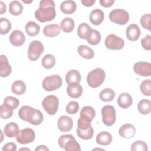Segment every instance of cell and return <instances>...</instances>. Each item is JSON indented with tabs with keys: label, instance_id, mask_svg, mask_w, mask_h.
<instances>
[{
	"label": "cell",
	"instance_id": "d4e9b609",
	"mask_svg": "<svg viewBox=\"0 0 151 151\" xmlns=\"http://www.w3.org/2000/svg\"><path fill=\"white\" fill-rule=\"evenodd\" d=\"M96 141L99 145L107 146L112 142V136L107 132H101L97 135Z\"/></svg>",
	"mask_w": 151,
	"mask_h": 151
},
{
	"label": "cell",
	"instance_id": "52a82bcc",
	"mask_svg": "<svg viewBox=\"0 0 151 151\" xmlns=\"http://www.w3.org/2000/svg\"><path fill=\"white\" fill-rule=\"evenodd\" d=\"M110 20L119 25H125L129 20V14L123 9H115L109 14Z\"/></svg>",
	"mask_w": 151,
	"mask_h": 151
},
{
	"label": "cell",
	"instance_id": "f35d334b",
	"mask_svg": "<svg viewBox=\"0 0 151 151\" xmlns=\"http://www.w3.org/2000/svg\"><path fill=\"white\" fill-rule=\"evenodd\" d=\"M11 29V24L10 21L5 18L0 19V32L2 35L7 34Z\"/></svg>",
	"mask_w": 151,
	"mask_h": 151
},
{
	"label": "cell",
	"instance_id": "44dd1931",
	"mask_svg": "<svg viewBox=\"0 0 151 151\" xmlns=\"http://www.w3.org/2000/svg\"><path fill=\"white\" fill-rule=\"evenodd\" d=\"M61 29L60 26L58 24H49L44 27L43 29V34L46 37H54L59 35Z\"/></svg>",
	"mask_w": 151,
	"mask_h": 151
},
{
	"label": "cell",
	"instance_id": "8fae6325",
	"mask_svg": "<svg viewBox=\"0 0 151 151\" xmlns=\"http://www.w3.org/2000/svg\"><path fill=\"white\" fill-rule=\"evenodd\" d=\"M43 51V44L40 41H32L28 47V57L31 61H36L39 58Z\"/></svg>",
	"mask_w": 151,
	"mask_h": 151
},
{
	"label": "cell",
	"instance_id": "cb8c5ba5",
	"mask_svg": "<svg viewBox=\"0 0 151 151\" xmlns=\"http://www.w3.org/2000/svg\"><path fill=\"white\" fill-rule=\"evenodd\" d=\"M19 132V127L17 124L14 122H10L6 124L4 128V134L11 138L16 137Z\"/></svg>",
	"mask_w": 151,
	"mask_h": 151
},
{
	"label": "cell",
	"instance_id": "e0dca14e",
	"mask_svg": "<svg viewBox=\"0 0 151 151\" xmlns=\"http://www.w3.org/2000/svg\"><path fill=\"white\" fill-rule=\"evenodd\" d=\"M126 35L127 39L131 41H135L140 35L139 27L134 24H130L126 30Z\"/></svg>",
	"mask_w": 151,
	"mask_h": 151
},
{
	"label": "cell",
	"instance_id": "836d02e7",
	"mask_svg": "<svg viewBox=\"0 0 151 151\" xmlns=\"http://www.w3.org/2000/svg\"><path fill=\"white\" fill-rule=\"evenodd\" d=\"M74 21L71 18H64L60 24L61 29L66 33H69L71 32L74 28Z\"/></svg>",
	"mask_w": 151,
	"mask_h": 151
},
{
	"label": "cell",
	"instance_id": "7a4b0ae2",
	"mask_svg": "<svg viewBox=\"0 0 151 151\" xmlns=\"http://www.w3.org/2000/svg\"><path fill=\"white\" fill-rule=\"evenodd\" d=\"M19 118L35 126L40 125L44 120L42 113L38 110L28 106H22L18 111Z\"/></svg>",
	"mask_w": 151,
	"mask_h": 151
},
{
	"label": "cell",
	"instance_id": "ab89813d",
	"mask_svg": "<svg viewBox=\"0 0 151 151\" xmlns=\"http://www.w3.org/2000/svg\"><path fill=\"white\" fill-rule=\"evenodd\" d=\"M140 91L142 93L146 96L151 95V81L150 79L145 80L142 82L140 86Z\"/></svg>",
	"mask_w": 151,
	"mask_h": 151
},
{
	"label": "cell",
	"instance_id": "816d5d0a",
	"mask_svg": "<svg viewBox=\"0 0 151 151\" xmlns=\"http://www.w3.org/2000/svg\"><path fill=\"white\" fill-rule=\"evenodd\" d=\"M19 150H29L30 151L31 150L28 148H21L19 149Z\"/></svg>",
	"mask_w": 151,
	"mask_h": 151
},
{
	"label": "cell",
	"instance_id": "277c9868",
	"mask_svg": "<svg viewBox=\"0 0 151 151\" xmlns=\"http://www.w3.org/2000/svg\"><path fill=\"white\" fill-rule=\"evenodd\" d=\"M60 147L68 151H80L81 150L79 143L75 140L72 134L61 135L58 140Z\"/></svg>",
	"mask_w": 151,
	"mask_h": 151
},
{
	"label": "cell",
	"instance_id": "5bb4252c",
	"mask_svg": "<svg viewBox=\"0 0 151 151\" xmlns=\"http://www.w3.org/2000/svg\"><path fill=\"white\" fill-rule=\"evenodd\" d=\"M57 126L60 131L63 132H67L72 129L73 121L69 116H62L58 120Z\"/></svg>",
	"mask_w": 151,
	"mask_h": 151
},
{
	"label": "cell",
	"instance_id": "ee69618b",
	"mask_svg": "<svg viewBox=\"0 0 151 151\" xmlns=\"http://www.w3.org/2000/svg\"><path fill=\"white\" fill-rule=\"evenodd\" d=\"M150 14H146L142 16L140 21L142 27L146 29H148L149 31H150Z\"/></svg>",
	"mask_w": 151,
	"mask_h": 151
},
{
	"label": "cell",
	"instance_id": "5b68a950",
	"mask_svg": "<svg viewBox=\"0 0 151 151\" xmlns=\"http://www.w3.org/2000/svg\"><path fill=\"white\" fill-rule=\"evenodd\" d=\"M77 133L78 136L83 140L91 139L94 134V130L91 122L79 119L77 121Z\"/></svg>",
	"mask_w": 151,
	"mask_h": 151
},
{
	"label": "cell",
	"instance_id": "ac0fdd59",
	"mask_svg": "<svg viewBox=\"0 0 151 151\" xmlns=\"http://www.w3.org/2000/svg\"><path fill=\"white\" fill-rule=\"evenodd\" d=\"M11 67L9 65L7 57L5 55L0 56V75L1 77H6L11 73Z\"/></svg>",
	"mask_w": 151,
	"mask_h": 151
},
{
	"label": "cell",
	"instance_id": "9c48e42d",
	"mask_svg": "<svg viewBox=\"0 0 151 151\" xmlns=\"http://www.w3.org/2000/svg\"><path fill=\"white\" fill-rule=\"evenodd\" d=\"M102 121L107 126H112L116 122V115L114 107L111 105H106L101 109Z\"/></svg>",
	"mask_w": 151,
	"mask_h": 151
},
{
	"label": "cell",
	"instance_id": "4fadbf2b",
	"mask_svg": "<svg viewBox=\"0 0 151 151\" xmlns=\"http://www.w3.org/2000/svg\"><path fill=\"white\" fill-rule=\"evenodd\" d=\"M134 73L139 76L149 77L151 74V64L146 61H139L133 65Z\"/></svg>",
	"mask_w": 151,
	"mask_h": 151
},
{
	"label": "cell",
	"instance_id": "1f68e13d",
	"mask_svg": "<svg viewBox=\"0 0 151 151\" xmlns=\"http://www.w3.org/2000/svg\"><path fill=\"white\" fill-rule=\"evenodd\" d=\"M115 97V92L110 88H106L102 90L100 94L99 97L100 100L104 102L112 101Z\"/></svg>",
	"mask_w": 151,
	"mask_h": 151
},
{
	"label": "cell",
	"instance_id": "7c38bea8",
	"mask_svg": "<svg viewBox=\"0 0 151 151\" xmlns=\"http://www.w3.org/2000/svg\"><path fill=\"white\" fill-rule=\"evenodd\" d=\"M35 137L34 131L31 128H25L20 130L16 136V140L20 144L25 145L32 142Z\"/></svg>",
	"mask_w": 151,
	"mask_h": 151
},
{
	"label": "cell",
	"instance_id": "d6986e66",
	"mask_svg": "<svg viewBox=\"0 0 151 151\" xmlns=\"http://www.w3.org/2000/svg\"><path fill=\"white\" fill-rule=\"evenodd\" d=\"M67 94L71 98H79L83 93V88L79 83H71L68 84L67 87Z\"/></svg>",
	"mask_w": 151,
	"mask_h": 151
},
{
	"label": "cell",
	"instance_id": "7bdbcfd3",
	"mask_svg": "<svg viewBox=\"0 0 151 151\" xmlns=\"http://www.w3.org/2000/svg\"><path fill=\"white\" fill-rule=\"evenodd\" d=\"M65 110L67 113L70 114H74L77 113L79 110V104L77 101H70L67 104Z\"/></svg>",
	"mask_w": 151,
	"mask_h": 151
},
{
	"label": "cell",
	"instance_id": "484cf974",
	"mask_svg": "<svg viewBox=\"0 0 151 151\" xmlns=\"http://www.w3.org/2000/svg\"><path fill=\"white\" fill-rule=\"evenodd\" d=\"M77 8L76 3L74 1H64L60 4V9L65 14L74 13Z\"/></svg>",
	"mask_w": 151,
	"mask_h": 151
},
{
	"label": "cell",
	"instance_id": "7402d4cb",
	"mask_svg": "<svg viewBox=\"0 0 151 151\" xmlns=\"http://www.w3.org/2000/svg\"><path fill=\"white\" fill-rule=\"evenodd\" d=\"M104 15L103 11L99 9L93 10L90 14V21L91 23L94 25H99L103 22Z\"/></svg>",
	"mask_w": 151,
	"mask_h": 151
},
{
	"label": "cell",
	"instance_id": "f546056e",
	"mask_svg": "<svg viewBox=\"0 0 151 151\" xmlns=\"http://www.w3.org/2000/svg\"><path fill=\"white\" fill-rule=\"evenodd\" d=\"M26 85L22 80L14 81L11 86L12 92L16 95H22L26 91Z\"/></svg>",
	"mask_w": 151,
	"mask_h": 151
},
{
	"label": "cell",
	"instance_id": "bcb514c9",
	"mask_svg": "<svg viewBox=\"0 0 151 151\" xmlns=\"http://www.w3.org/2000/svg\"><path fill=\"white\" fill-rule=\"evenodd\" d=\"M3 151L9 150V151H15L17 150V145L13 142H9L5 144L2 148Z\"/></svg>",
	"mask_w": 151,
	"mask_h": 151
},
{
	"label": "cell",
	"instance_id": "60d3db41",
	"mask_svg": "<svg viewBox=\"0 0 151 151\" xmlns=\"http://www.w3.org/2000/svg\"><path fill=\"white\" fill-rule=\"evenodd\" d=\"M148 150L147 145L142 140H137L131 146V150L133 151H147Z\"/></svg>",
	"mask_w": 151,
	"mask_h": 151
},
{
	"label": "cell",
	"instance_id": "ffe728a7",
	"mask_svg": "<svg viewBox=\"0 0 151 151\" xmlns=\"http://www.w3.org/2000/svg\"><path fill=\"white\" fill-rule=\"evenodd\" d=\"M96 112L94 109L91 106L83 107L80 113V118L81 120L91 122L94 118Z\"/></svg>",
	"mask_w": 151,
	"mask_h": 151
},
{
	"label": "cell",
	"instance_id": "2e32d148",
	"mask_svg": "<svg viewBox=\"0 0 151 151\" xmlns=\"http://www.w3.org/2000/svg\"><path fill=\"white\" fill-rule=\"evenodd\" d=\"M135 133L136 129L134 126L129 123L122 125L119 130V135L125 139H130L133 137Z\"/></svg>",
	"mask_w": 151,
	"mask_h": 151
},
{
	"label": "cell",
	"instance_id": "f6af8a7d",
	"mask_svg": "<svg viewBox=\"0 0 151 151\" xmlns=\"http://www.w3.org/2000/svg\"><path fill=\"white\" fill-rule=\"evenodd\" d=\"M141 45L142 47L146 50H151V37L149 35H146L141 40Z\"/></svg>",
	"mask_w": 151,
	"mask_h": 151
},
{
	"label": "cell",
	"instance_id": "9a60e30c",
	"mask_svg": "<svg viewBox=\"0 0 151 151\" xmlns=\"http://www.w3.org/2000/svg\"><path fill=\"white\" fill-rule=\"evenodd\" d=\"M9 40L14 46L19 47L21 46L25 42V36L21 31L14 30L9 35Z\"/></svg>",
	"mask_w": 151,
	"mask_h": 151
},
{
	"label": "cell",
	"instance_id": "74e56055",
	"mask_svg": "<svg viewBox=\"0 0 151 151\" xmlns=\"http://www.w3.org/2000/svg\"><path fill=\"white\" fill-rule=\"evenodd\" d=\"M13 109L5 104H2L0 106V116L2 119H8L13 114Z\"/></svg>",
	"mask_w": 151,
	"mask_h": 151
},
{
	"label": "cell",
	"instance_id": "3957f363",
	"mask_svg": "<svg viewBox=\"0 0 151 151\" xmlns=\"http://www.w3.org/2000/svg\"><path fill=\"white\" fill-rule=\"evenodd\" d=\"M106 77L104 71L101 68H96L88 73L87 82L90 87L97 88L101 85Z\"/></svg>",
	"mask_w": 151,
	"mask_h": 151
},
{
	"label": "cell",
	"instance_id": "ba28073f",
	"mask_svg": "<svg viewBox=\"0 0 151 151\" xmlns=\"http://www.w3.org/2000/svg\"><path fill=\"white\" fill-rule=\"evenodd\" d=\"M59 100L54 95L46 96L42 100V106L45 111L50 115L55 114L58 109Z\"/></svg>",
	"mask_w": 151,
	"mask_h": 151
},
{
	"label": "cell",
	"instance_id": "681fc988",
	"mask_svg": "<svg viewBox=\"0 0 151 151\" xmlns=\"http://www.w3.org/2000/svg\"><path fill=\"white\" fill-rule=\"evenodd\" d=\"M0 4H1V15H2L6 12V7L5 4H4L2 1H1Z\"/></svg>",
	"mask_w": 151,
	"mask_h": 151
},
{
	"label": "cell",
	"instance_id": "83f0119b",
	"mask_svg": "<svg viewBox=\"0 0 151 151\" xmlns=\"http://www.w3.org/2000/svg\"><path fill=\"white\" fill-rule=\"evenodd\" d=\"M77 52L81 57L86 59H91L94 56V51L90 47L84 45L78 46Z\"/></svg>",
	"mask_w": 151,
	"mask_h": 151
},
{
	"label": "cell",
	"instance_id": "f907efd6",
	"mask_svg": "<svg viewBox=\"0 0 151 151\" xmlns=\"http://www.w3.org/2000/svg\"><path fill=\"white\" fill-rule=\"evenodd\" d=\"M36 151L37 150H42V151H45V150H49V149L45 145H40L38 147H37L35 149Z\"/></svg>",
	"mask_w": 151,
	"mask_h": 151
},
{
	"label": "cell",
	"instance_id": "4316f807",
	"mask_svg": "<svg viewBox=\"0 0 151 151\" xmlns=\"http://www.w3.org/2000/svg\"><path fill=\"white\" fill-rule=\"evenodd\" d=\"M81 76L77 70H71L67 72L65 76V81L68 84L71 83H80Z\"/></svg>",
	"mask_w": 151,
	"mask_h": 151
},
{
	"label": "cell",
	"instance_id": "e575fe53",
	"mask_svg": "<svg viewBox=\"0 0 151 151\" xmlns=\"http://www.w3.org/2000/svg\"><path fill=\"white\" fill-rule=\"evenodd\" d=\"M9 11L12 15H19L23 11V6L18 1H13L9 5Z\"/></svg>",
	"mask_w": 151,
	"mask_h": 151
},
{
	"label": "cell",
	"instance_id": "d6a6232c",
	"mask_svg": "<svg viewBox=\"0 0 151 151\" xmlns=\"http://www.w3.org/2000/svg\"><path fill=\"white\" fill-rule=\"evenodd\" d=\"M40 25L34 21H29L25 25V31L29 36L37 35L40 32Z\"/></svg>",
	"mask_w": 151,
	"mask_h": 151
},
{
	"label": "cell",
	"instance_id": "f5cc1de1",
	"mask_svg": "<svg viewBox=\"0 0 151 151\" xmlns=\"http://www.w3.org/2000/svg\"><path fill=\"white\" fill-rule=\"evenodd\" d=\"M22 2H24V3H31V2H32V1H22Z\"/></svg>",
	"mask_w": 151,
	"mask_h": 151
},
{
	"label": "cell",
	"instance_id": "8992f818",
	"mask_svg": "<svg viewBox=\"0 0 151 151\" xmlns=\"http://www.w3.org/2000/svg\"><path fill=\"white\" fill-rule=\"evenodd\" d=\"M42 87L47 91H51L58 89L62 85V79L58 74H54L46 77L42 81Z\"/></svg>",
	"mask_w": 151,
	"mask_h": 151
},
{
	"label": "cell",
	"instance_id": "f1b7e54d",
	"mask_svg": "<svg viewBox=\"0 0 151 151\" xmlns=\"http://www.w3.org/2000/svg\"><path fill=\"white\" fill-rule=\"evenodd\" d=\"M91 28L87 23L80 24L77 28V34L81 39H87L91 32Z\"/></svg>",
	"mask_w": 151,
	"mask_h": 151
},
{
	"label": "cell",
	"instance_id": "8d00e7d4",
	"mask_svg": "<svg viewBox=\"0 0 151 151\" xmlns=\"http://www.w3.org/2000/svg\"><path fill=\"white\" fill-rule=\"evenodd\" d=\"M88 43L92 45H97L101 40V35L96 29H92L88 37L86 39Z\"/></svg>",
	"mask_w": 151,
	"mask_h": 151
},
{
	"label": "cell",
	"instance_id": "30bf717a",
	"mask_svg": "<svg viewBox=\"0 0 151 151\" xmlns=\"http://www.w3.org/2000/svg\"><path fill=\"white\" fill-rule=\"evenodd\" d=\"M104 43L106 48L111 50H122L124 45V40L113 34L107 36Z\"/></svg>",
	"mask_w": 151,
	"mask_h": 151
},
{
	"label": "cell",
	"instance_id": "6da1fadb",
	"mask_svg": "<svg viewBox=\"0 0 151 151\" xmlns=\"http://www.w3.org/2000/svg\"><path fill=\"white\" fill-rule=\"evenodd\" d=\"M34 15L35 18L41 22L53 20L56 16L54 2L52 0H41Z\"/></svg>",
	"mask_w": 151,
	"mask_h": 151
},
{
	"label": "cell",
	"instance_id": "4dcf8cb0",
	"mask_svg": "<svg viewBox=\"0 0 151 151\" xmlns=\"http://www.w3.org/2000/svg\"><path fill=\"white\" fill-rule=\"evenodd\" d=\"M139 111L143 115L148 114L151 111V102L147 99H142L137 104Z\"/></svg>",
	"mask_w": 151,
	"mask_h": 151
},
{
	"label": "cell",
	"instance_id": "d590c367",
	"mask_svg": "<svg viewBox=\"0 0 151 151\" xmlns=\"http://www.w3.org/2000/svg\"><path fill=\"white\" fill-rule=\"evenodd\" d=\"M55 57L50 54H46L44 56L41 60L42 66L46 69L52 68L55 64Z\"/></svg>",
	"mask_w": 151,
	"mask_h": 151
},
{
	"label": "cell",
	"instance_id": "603a6c76",
	"mask_svg": "<svg viewBox=\"0 0 151 151\" xmlns=\"http://www.w3.org/2000/svg\"><path fill=\"white\" fill-rule=\"evenodd\" d=\"M117 104L122 109H127L131 106L133 100L130 94L127 93H121L117 99Z\"/></svg>",
	"mask_w": 151,
	"mask_h": 151
},
{
	"label": "cell",
	"instance_id": "c3c4849f",
	"mask_svg": "<svg viewBox=\"0 0 151 151\" xmlns=\"http://www.w3.org/2000/svg\"><path fill=\"white\" fill-rule=\"evenodd\" d=\"M81 2L83 4V5L87 7H89V6H91L96 2V1L95 0H81Z\"/></svg>",
	"mask_w": 151,
	"mask_h": 151
},
{
	"label": "cell",
	"instance_id": "b9f144b4",
	"mask_svg": "<svg viewBox=\"0 0 151 151\" xmlns=\"http://www.w3.org/2000/svg\"><path fill=\"white\" fill-rule=\"evenodd\" d=\"M4 104H5L10 107H11L13 109H15L18 107L19 104V101L18 99L12 97V96H8L6 97L4 100Z\"/></svg>",
	"mask_w": 151,
	"mask_h": 151
},
{
	"label": "cell",
	"instance_id": "7dc6e473",
	"mask_svg": "<svg viewBox=\"0 0 151 151\" xmlns=\"http://www.w3.org/2000/svg\"><path fill=\"white\" fill-rule=\"evenodd\" d=\"M99 2L102 6L109 8L112 6V5L114 3V1L112 0H100Z\"/></svg>",
	"mask_w": 151,
	"mask_h": 151
}]
</instances>
